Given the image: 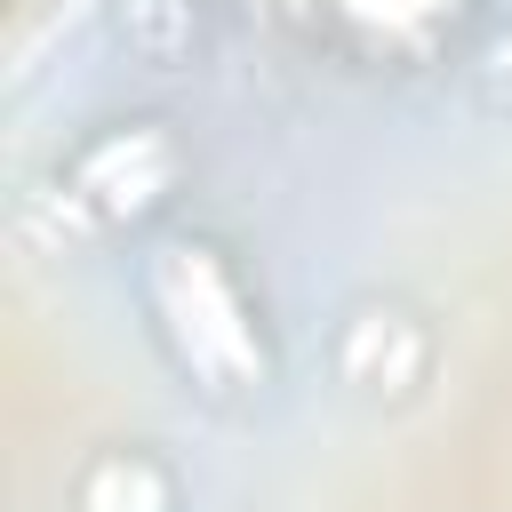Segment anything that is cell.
I'll return each instance as SVG.
<instances>
[{
	"instance_id": "2",
	"label": "cell",
	"mask_w": 512,
	"mask_h": 512,
	"mask_svg": "<svg viewBox=\"0 0 512 512\" xmlns=\"http://www.w3.org/2000/svg\"><path fill=\"white\" fill-rule=\"evenodd\" d=\"M80 512H168V480L152 456H128V496L104 504V496H80Z\"/></svg>"
},
{
	"instance_id": "1",
	"label": "cell",
	"mask_w": 512,
	"mask_h": 512,
	"mask_svg": "<svg viewBox=\"0 0 512 512\" xmlns=\"http://www.w3.org/2000/svg\"><path fill=\"white\" fill-rule=\"evenodd\" d=\"M152 304H160L168 344H176L184 368H200V376H216V384H240L248 368H264L256 328H248V304H240L232 272L216 264V248H200V240L160 248V264H152Z\"/></svg>"
}]
</instances>
